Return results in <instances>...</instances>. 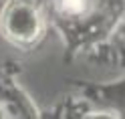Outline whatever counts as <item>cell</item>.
Segmentation results:
<instances>
[{
	"mask_svg": "<svg viewBox=\"0 0 125 119\" xmlns=\"http://www.w3.org/2000/svg\"><path fill=\"white\" fill-rule=\"evenodd\" d=\"M4 26L16 41H30L38 32V16L26 4H12L6 12Z\"/></svg>",
	"mask_w": 125,
	"mask_h": 119,
	"instance_id": "6da1fadb",
	"label": "cell"
},
{
	"mask_svg": "<svg viewBox=\"0 0 125 119\" xmlns=\"http://www.w3.org/2000/svg\"><path fill=\"white\" fill-rule=\"evenodd\" d=\"M59 6L65 14H81L87 8V0H59Z\"/></svg>",
	"mask_w": 125,
	"mask_h": 119,
	"instance_id": "7a4b0ae2",
	"label": "cell"
},
{
	"mask_svg": "<svg viewBox=\"0 0 125 119\" xmlns=\"http://www.w3.org/2000/svg\"><path fill=\"white\" fill-rule=\"evenodd\" d=\"M0 115H2V111H0Z\"/></svg>",
	"mask_w": 125,
	"mask_h": 119,
	"instance_id": "3957f363",
	"label": "cell"
}]
</instances>
